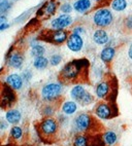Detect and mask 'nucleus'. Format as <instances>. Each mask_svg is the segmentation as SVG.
Masks as SVG:
<instances>
[{
	"label": "nucleus",
	"instance_id": "nucleus-9",
	"mask_svg": "<svg viewBox=\"0 0 132 146\" xmlns=\"http://www.w3.org/2000/svg\"><path fill=\"white\" fill-rule=\"evenodd\" d=\"M96 96L99 99H105L108 96V94L111 93V86L107 81H101L100 84L96 86Z\"/></svg>",
	"mask_w": 132,
	"mask_h": 146
},
{
	"label": "nucleus",
	"instance_id": "nucleus-26",
	"mask_svg": "<svg viewBox=\"0 0 132 146\" xmlns=\"http://www.w3.org/2000/svg\"><path fill=\"white\" fill-rule=\"evenodd\" d=\"M124 29L128 32H132V15L128 16L127 18H125L124 22Z\"/></svg>",
	"mask_w": 132,
	"mask_h": 146
},
{
	"label": "nucleus",
	"instance_id": "nucleus-12",
	"mask_svg": "<svg viewBox=\"0 0 132 146\" xmlns=\"http://www.w3.org/2000/svg\"><path fill=\"white\" fill-rule=\"evenodd\" d=\"M93 40L97 43V44H105L108 42V35L106 33L105 30H102V29H98L94 32L93 34Z\"/></svg>",
	"mask_w": 132,
	"mask_h": 146
},
{
	"label": "nucleus",
	"instance_id": "nucleus-18",
	"mask_svg": "<svg viewBox=\"0 0 132 146\" xmlns=\"http://www.w3.org/2000/svg\"><path fill=\"white\" fill-rule=\"evenodd\" d=\"M91 7L90 0H77L73 4V8L79 13H85Z\"/></svg>",
	"mask_w": 132,
	"mask_h": 146
},
{
	"label": "nucleus",
	"instance_id": "nucleus-32",
	"mask_svg": "<svg viewBox=\"0 0 132 146\" xmlns=\"http://www.w3.org/2000/svg\"><path fill=\"white\" fill-rule=\"evenodd\" d=\"M53 112H54V110L51 106H47L45 107V111H43V113H45V115H52L53 114Z\"/></svg>",
	"mask_w": 132,
	"mask_h": 146
},
{
	"label": "nucleus",
	"instance_id": "nucleus-4",
	"mask_svg": "<svg viewBox=\"0 0 132 146\" xmlns=\"http://www.w3.org/2000/svg\"><path fill=\"white\" fill-rule=\"evenodd\" d=\"M40 132L43 136H47V137H51V136H54L57 133V130H58V123L54 118L52 117H47L42 120L40 123Z\"/></svg>",
	"mask_w": 132,
	"mask_h": 146
},
{
	"label": "nucleus",
	"instance_id": "nucleus-33",
	"mask_svg": "<svg viewBox=\"0 0 132 146\" xmlns=\"http://www.w3.org/2000/svg\"><path fill=\"white\" fill-rule=\"evenodd\" d=\"M82 32H84V29L81 28V27H77V28L73 29V34H77V35H79V34L82 33Z\"/></svg>",
	"mask_w": 132,
	"mask_h": 146
},
{
	"label": "nucleus",
	"instance_id": "nucleus-6",
	"mask_svg": "<svg viewBox=\"0 0 132 146\" xmlns=\"http://www.w3.org/2000/svg\"><path fill=\"white\" fill-rule=\"evenodd\" d=\"M72 23V18L69 16L68 13L61 15L60 17L56 18L52 21V27L55 30H63L64 28L68 27Z\"/></svg>",
	"mask_w": 132,
	"mask_h": 146
},
{
	"label": "nucleus",
	"instance_id": "nucleus-34",
	"mask_svg": "<svg viewBox=\"0 0 132 146\" xmlns=\"http://www.w3.org/2000/svg\"><path fill=\"white\" fill-rule=\"evenodd\" d=\"M6 23V18L5 17H0V27L3 26V25H5Z\"/></svg>",
	"mask_w": 132,
	"mask_h": 146
},
{
	"label": "nucleus",
	"instance_id": "nucleus-31",
	"mask_svg": "<svg viewBox=\"0 0 132 146\" xmlns=\"http://www.w3.org/2000/svg\"><path fill=\"white\" fill-rule=\"evenodd\" d=\"M8 3L6 2V1H4V2H2V3H0V13H4L5 11H7L8 9Z\"/></svg>",
	"mask_w": 132,
	"mask_h": 146
},
{
	"label": "nucleus",
	"instance_id": "nucleus-3",
	"mask_svg": "<svg viewBox=\"0 0 132 146\" xmlns=\"http://www.w3.org/2000/svg\"><path fill=\"white\" fill-rule=\"evenodd\" d=\"M62 93V86L60 84H49L41 90V96L45 101H55Z\"/></svg>",
	"mask_w": 132,
	"mask_h": 146
},
{
	"label": "nucleus",
	"instance_id": "nucleus-27",
	"mask_svg": "<svg viewBox=\"0 0 132 146\" xmlns=\"http://www.w3.org/2000/svg\"><path fill=\"white\" fill-rule=\"evenodd\" d=\"M93 102V96L90 94V93H86L85 94V96L82 98V100L79 101V103L82 105H89V104H91Z\"/></svg>",
	"mask_w": 132,
	"mask_h": 146
},
{
	"label": "nucleus",
	"instance_id": "nucleus-29",
	"mask_svg": "<svg viewBox=\"0 0 132 146\" xmlns=\"http://www.w3.org/2000/svg\"><path fill=\"white\" fill-rule=\"evenodd\" d=\"M61 61H62V58H61V56H59V55H54L53 57L51 58L50 62H51V64H52L53 66H57L58 64H60Z\"/></svg>",
	"mask_w": 132,
	"mask_h": 146
},
{
	"label": "nucleus",
	"instance_id": "nucleus-2",
	"mask_svg": "<svg viewBox=\"0 0 132 146\" xmlns=\"http://www.w3.org/2000/svg\"><path fill=\"white\" fill-rule=\"evenodd\" d=\"M93 21L96 26L107 27L114 22V16H113L111 11L107 8H100L94 13Z\"/></svg>",
	"mask_w": 132,
	"mask_h": 146
},
{
	"label": "nucleus",
	"instance_id": "nucleus-11",
	"mask_svg": "<svg viewBox=\"0 0 132 146\" xmlns=\"http://www.w3.org/2000/svg\"><path fill=\"white\" fill-rule=\"evenodd\" d=\"M6 84L13 90H20L23 86V79L19 74H11L6 77Z\"/></svg>",
	"mask_w": 132,
	"mask_h": 146
},
{
	"label": "nucleus",
	"instance_id": "nucleus-25",
	"mask_svg": "<svg viewBox=\"0 0 132 146\" xmlns=\"http://www.w3.org/2000/svg\"><path fill=\"white\" fill-rule=\"evenodd\" d=\"M11 135L13 139H20L23 135V131L20 127H13L11 131Z\"/></svg>",
	"mask_w": 132,
	"mask_h": 146
},
{
	"label": "nucleus",
	"instance_id": "nucleus-13",
	"mask_svg": "<svg viewBox=\"0 0 132 146\" xmlns=\"http://www.w3.org/2000/svg\"><path fill=\"white\" fill-rule=\"evenodd\" d=\"M102 142L106 146H114L118 141V136L114 131H107L102 135Z\"/></svg>",
	"mask_w": 132,
	"mask_h": 146
},
{
	"label": "nucleus",
	"instance_id": "nucleus-21",
	"mask_svg": "<svg viewBox=\"0 0 132 146\" xmlns=\"http://www.w3.org/2000/svg\"><path fill=\"white\" fill-rule=\"evenodd\" d=\"M111 8L116 11H123L127 7L126 0H113L111 1Z\"/></svg>",
	"mask_w": 132,
	"mask_h": 146
},
{
	"label": "nucleus",
	"instance_id": "nucleus-19",
	"mask_svg": "<svg viewBox=\"0 0 132 146\" xmlns=\"http://www.w3.org/2000/svg\"><path fill=\"white\" fill-rule=\"evenodd\" d=\"M6 120H7L9 123H18L20 120H21V113H20V111H18V110H9V111H7L6 112Z\"/></svg>",
	"mask_w": 132,
	"mask_h": 146
},
{
	"label": "nucleus",
	"instance_id": "nucleus-35",
	"mask_svg": "<svg viewBox=\"0 0 132 146\" xmlns=\"http://www.w3.org/2000/svg\"><path fill=\"white\" fill-rule=\"evenodd\" d=\"M128 57H129V59L132 60V43L130 44L129 48H128Z\"/></svg>",
	"mask_w": 132,
	"mask_h": 146
},
{
	"label": "nucleus",
	"instance_id": "nucleus-14",
	"mask_svg": "<svg viewBox=\"0 0 132 146\" xmlns=\"http://www.w3.org/2000/svg\"><path fill=\"white\" fill-rule=\"evenodd\" d=\"M51 34V40H53L55 43H63L67 40V33L64 30H55V31H49Z\"/></svg>",
	"mask_w": 132,
	"mask_h": 146
},
{
	"label": "nucleus",
	"instance_id": "nucleus-30",
	"mask_svg": "<svg viewBox=\"0 0 132 146\" xmlns=\"http://www.w3.org/2000/svg\"><path fill=\"white\" fill-rule=\"evenodd\" d=\"M61 11H63L64 13H69L70 11H72V7L70 4H68V3H65V4H63V5L61 6Z\"/></svg>",
	"mask_w": 132,
	"mask_h": 146
},
{
	"label": "nucleus",
	"instance_id": "nucleus-16",
	"mask_svg": "<svg viewBox=\"0 0 132 146\" xmlns=\"http://www.w3.org/2000/svg\"><path fill=\"white\" fill-rule=\"evenodd\" d=\"M87 92H86V90H85V88L83 86H73L71 89V91H70V96H71V98H73L74 100H77V101H81L82 100V98L85 96V94H86Z\"/></svg>",
	"mask_w": 132,
	"mask_h": 146
},
{
	"label": "nucleus",
	"instance_id": "nucleus-5",
	"mask_svg": "<svg viewBox=\"0 0 132 146\" xmlns=\"http://www.w3.org/2000/svg\"><path fill=\"white\" fill-rule=\"evenodd\" d=\"M74 125L79 132H87L92 127L93 118L91 117V115L87 114V113H81L79 115H77L74 120Z\"/></svg>",
	"mask_w": 132,
	"mask_h": 146
},
{
	"label": "nucleus",
	"instance_id": "nucleus-17",
	"mask_svg": "<svg viewBox=\"0 0 132 146\" xmlns=\"http://www.w3.org/2000/svg\"><path fill=\"white\" fill-rule=\"evenodd\" d=\"M77 110V103L73 101L64 102L63 104H62V111H63V113L66 115L73 114Z\"/></svg>",
	"mask_w": 132,
	"mask_h": 146
},
{
	"label": "nucleus",
	"instance_id": "nucleus-22",
	"mask_svg": "<svg viewBox=\"0 0 132 146\" xmlns=\"http://www.w3.org/2000/svg\"><path fill=\"white\" fill-rule=\"evenodd\" d=\"M73 146H89V139L85 135H77L73 140Z\"/></svg>",
	"mask_w": 132,
	"mask_h": 146
},
{
	"label": "nucleus",
	"instance_id": "nucleus-23",
	"mask_svg": "<svg viewBox=\"0 0 132 146\" xmlns=\"http://www.w3.org/2000/svg\"><path fill=\"white\" fill-rule=\"evenodd\" d=\"M49 64V60L47 58H45L43 56L42 57H38V58H35V61H34V67L36 69H45Z\"/></svg>",
	"mask_w": 132,
	"mask_h": 146
},
{
	"label": "nucleus",
	"instance_id": "nucleus-1",
	"mask_svg": "<svg viewBox=\"0 0 132 146\" xmlns=\"http://www.w3.org/2000/svg\"><path fill=\"white\" fill-rule=\"evenodd\" d=\"M83 60L72 61L68 63L61 71V76L65 80H73L79 75V73L83 69Z\"/></svg>",
	"mask_w": 132,
	"mask_h": 146
},
{
	"label": "nucleus",
	"instance_id": "nucleus-28",
	"mask_svg": "<svg viewBox=\"0 0 132 146\" xmlns=\"http://www.w3.org/2000/svg\"><path fill=\"white\" fill-rule=\"evenodd\" d=\"M45 11H47V13H49V15H54V13H55V11H56L55 2L51 1L48 5H47V7H45Z\"/></svg>",
	"mask_w": 132,
	"mask_h": 146
},
{
	"label": "nucleus",
	"instance_id": "nucleus-15",
	"mask_svg": "<svg viewBox=\"0 0 132 146\" xmlns=\"http://www.w3.org/2000/svg\"><path fill=\"white\" fill-rule=\"evenodd\" d=\"M115 54H116V50H115L114 47L108 46L102 50V52L100 54V58L104 63H109L114 59Z\"/></svg>",
	"mask_w": 132,
	"mask_h": 146
},
{
	"label": "nucleus",
	"instance_id": "nucleus-10",
	"mask_svg": "<svg viewBox=\"0 0 132 146\" xmlns=\"http://www.w3.org/2000/svg\"><path fill=\"white\" fill-rule=\"evenodd\" d=\"M16 100V96L9 88H4L3 94L1 96V105L2 107H9L13 101Z\"/></svg>",
	"mask_w": 132,
	"mask_h": 146
},
{
	"label": "nucleus",
	"instance_id": "nucleus-36",
	"mask_svg": "<svg viewBox=\"0 0 132 146\" xmlns=\"http://www.w3.org/2000/svg\"><path fill=\"white\" fill-rule=\"evenodd\" d=\"M95 1H101V0H95Z\"/></svg>",
	"mask_w": 132,
	"mask_h": 146
},
{
	"label": "nucleus",
	"instance_id": "nucleus-7",
	"mask_svg": "<svg viewBox=\"0 0 132 146\" xmlns=\"http://www.w3.org/2000/svg\"><path fill=\"white\" fill-rule=\"evenodd\" d=\"M83 45H84L83 38L79 35H77V34L72 33L67 38V46L72 52H79L83 48Z\"/></svg>",
	"mask_w": 132,
	"mask_h": 146
},
{
	"label": "nucleus",
	"instance_id": "nucleus-20",
	"mask_svg": "<svg viewBox=\"0 0 132 146\" xmlns=\"http://www.w3.org/2000/svg\"><path fill=\"white\" fill-rule=\"evenodd\" d=\"M9 64L13 68H20L22 66V64H23V57L18 52L13 54L9 58Z\"/></svg>",
	"mask_w": 132,
	"mask_h": 146
},
{
	"label": "nucleus",
	"instance_id": "nucleus-8",
	"mask_svg": "<svg viewBox=\"0 0 132 146\" xmlns=\"http://www.w3.org/2000/svg\"><path fill=\"white\" fill-rule=\"evenodd\" d=\"M95 114L97 117L101 118V119H108L113 115L111 107L107 103H100V104H98L97 107H96Z\"/></svg>",
	"mask_w": 132,
	"mask_h": 146
},
{
	"label": "nucleus",
	"instance_id": "nucleus-24",
	"mask_svg": "<svg viewBox=\"0 0 132 146\" xmlns=\"http://www.w3.org/2000/svg\"><path fill=\"white\" fill-rule=\"evenodd\" d=\"M43 54H45V47L41 46V45H35V46L32 47L31 55L34 58L42 57Z\"/></svg>",
	"mask_w": 132,
	"mask_h": 146
}]
</instances>
